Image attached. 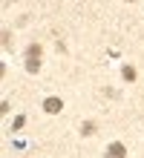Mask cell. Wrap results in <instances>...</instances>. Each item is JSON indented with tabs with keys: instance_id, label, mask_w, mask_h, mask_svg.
I'll return each mask as SVG.
<instances>
[{
	"instance_id": "3957f363",
	"label": "cell",
	"mask_w": 144,
	"mask_h": 158,
	"mask_svg": "<svg viewBox=\"0 0 144 158\" xmlns=\"http://www.w3.org/2000/svg\"><path fill=\"white\" fill-rule=\"evenodd\" d=\"M26 69L29 72H37V69H41V58H29L26 60Z\"/></svg>"
},
{
	"instance_id": "277c9868",
	"label": "cell",
	"mask_w": 144,
	"mask_h": 158,
	"mask_svg": "<svg viewBox=\"0 0 144 158\" xmlns=\"http://www.w3.org/2000/svg\"><path fill=\"white\" fill-rule=\"evenodd\" d=\"M124 81H136V69L133 66H124Z\"/></svg>"
},
{
	"instance_id": "7a4b0ae2",
	"label": "cell",
	"mask_w": 144,
	"mask_h": 158,
	"mask_svg": "<svg viewBox=\"0 0 144 158\" xmlns=\"http://www.w3.org/2000/svg\"><path fill=\"white\" fill-rule=\"evenodd\" d=\"M107 155H110V158H124V155H127V150H124V144H110V147H107Z\"/></svg>"
},
{
	"instance_id": "5b68a950",
	"label": "cell",
	"mask_w": 144,
	"mask_h": 158,
	"mask_svg": "<svg viewBox=\"0 0 144 158\" xmlns=\"http://www.w3.org/2000/svg\"><path fill=\"white\" fill-rule=\"evenodd\" d=\"M81 132H84V135H92V132H95V124H92V121H86V124L81 127Z\"/></svg>"
},
{
	"instance_id": "6da1fadb",
	"label": "cell",
	"mask_w": 144,
	"mask_h": 158,
	"mask_svg": "<svg viewBox=\"0 0 144 158\" xmlns=\"http://www.w3.org/2000/svg\"><path fill=\"white\" fill-rule=\"evenodd\" d=\"M61 106H63L61 98H46L43 101V109H46V112H61Z\"/></svg>"
},
{
	"instance_id": "8992f818",
	"label": "cell",
	"mask_w": 144,
	"mask_h": 158,
	"mask_svg": "<svg viewBox=\"0 0 144 158\" xmlns=\"http://www.w3.org/2000/svg\"><path fill=\"white\" fill-rule=\"evenodd\" d=\"M23 124H26V118H23V115H17V118H15V124H12V129H23Z\"/></svg>"
},
{
	"instance_id": "52a82bcc",
	"label": "cell",
	"mask_w": 144,
	"mask_h": 158,
	"mask_svg": "<svg viewBox=\"0 0 144 158\" xmlns=\"http://www.w3.org/2000/svg\"><path fill=\"white\" fill-rule=\"evenodd\" d=\"M26 55H29V58H41V46H29Z\"/></svg>"
}]
</instances>
